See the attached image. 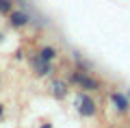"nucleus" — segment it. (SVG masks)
Listing matches in <instances>:
<instances>
[{
	"label": "nucleus",
	"mask_w": 130,
	"mask_h": 128,
	"mask_svg": "<svg viewBox=\"0 0 130 128\" xmlns=\"http://www.w3.org/2000/svg\"><path fill=\"white\" fill-rule=\"evenodd\" d=\"M32 67H35V72H37L39 76H46V74H50V72H52V67H50V61H43L41 56L32 59Z\"/></svg>",
	"instance_id": "obj_4"
},
{
	"label": "nucleus",
	"mask_w": 130,
	"mask_h": 128,
	"mask_svg": "<svg viewBox=\"0 0 130 128\" xmlns=\"http://www.w3.org/2000/svg\"><path fill=\"white\" fill-rule=\"evenodd\" d=\"M74 80L78 82L83 89H87V91H98V89H100V82H98L95 78L87 76V74H83V76H80V74H74Z\"/></svg>",
	"instance_id": "obj_2"
},
{
	"label": "nucleus",
	"mask_w": 130,
	"mask_h": 128,
	"mask_svg": "<svg viewBox=\"0 0 130 128\" xmlns=\"http://www.w3.org/2000/svg\"><path fill=\"white\" fill-rule=\"evenodd\" d=\"M0 41H2V33H0Z\"/></svg>",
	"instance_id": "obj_9"
},
{
	"label": "nucleus",
	"mask_w": 130,
	"mask_h": 128,
	"mask_svg": "<svg viewBox=\"0 0 130 128\" xmlns=\"http://www.w3.org/2000/svg\"><path fill=\"white\" fill-rule=\"evenodd\" d=\"M39 56H41L43 61H52L56 56V50L54 48H41V50H39Z\"/></svg>",
	"instance_id": "obj_6"
},
{
	"label": "nucleus",
	"mask_w": 130,
	"mask_h": 128,
	"mask_svg": "<svg viewBox=\"0 0 130 128\" xmlns=\"http://www.w3.org/2000/svg\"><path fill=\"white\" fill-rule=\"evenodd\" d=\"M111 100H113V104H115L119 111H128V100H126V98L121 96V93H113V96H111Z\"/></svg>",
	"instance_id": "obj_5"
},
{
	"label": "nucleus",
	"mask_w": 130,
	"mask_h": 128,
	"mask_svg": "<svg viewBox=\"0 0 130 128\" xmlns=\"http://www.w3.org/2000/svg\"><path fill=\"white\" fill-rule=\"evenodd\" d=\"M52 89H54V96L56 98H63L65 91H67V89H65V82H61V80H56L54 85H52Z\"/></svg>",
	"instance_id": "obj_7"
},
{
	"label": "nucleus",
	"mask_w": 130,
	"mask_h": 128,
	"mask_svg": "<svg viewBox=\"0 0 130 128\" xmlns=\"http://www.w3.org/2000/svg\"><path fill=\"white\" fill-rule=\"evenodd\" d=\"M28 13H24V11H11L9 13V22H11V26H15V28H22V26H26L28 24Z\"/></svg>",
	"instance_id": "obj_3"
},
{
	"label": "nucleus",
	"mask_w": 130,
	"mask_h": 128,
	"mask_svg": "<svg viewBox=\"0 0 130 128\" xmlns=\"http://www.w3.org/2000/svg\"><path fill=\"white\" fill-rule=\"evenodd\" d=\"M76 106H78V113L83 115V117H91V115H95V102H93L87 93H80V96H78Z\"/></svg>",
	"instance_id": "obj_1"
},
{
	"label": "nucleus",
	"mask_w": 130,
	"mask_h": 128,
	"mask_svg": "<svg viewBox=\"0 0 130 128\" xmlns=\"http://www.w3.org/2000/svg\"><path fill=\"white\" fill-rule=\"evenodd\" d=\"M13 11V0H0V13H11Z\"/></svg>",
	"instance_id": "obj_8"
}]
</instances>
